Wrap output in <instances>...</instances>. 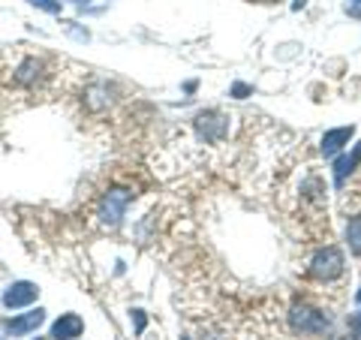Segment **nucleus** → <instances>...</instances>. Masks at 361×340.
<instances>
[{
    "label": "nucleus",
    "mask_w": 361,
    "mask_h": 340,
    "mask_svg": "<svg viewBox=\"0 0 361 340\" xmlns=\"http://www.w3.org/2000/svg\"><path fill=\"white\" fill-rule=\"evenodd\" d=\"M349 328H353V334L361 337V313H355L353 320H349Z\"/></svg>",
    "instance_id": "10"
},
{
    "label": "nucleus",
    "mask_w": 361,
    "mask_h": 340,
    "mask_svg": "<svg viewBox=\"0 0 361 340\" xmlns=\"http://www.w3.org/2000/svg\"><path fill=\"white\" fill-rule=\"evenodd\" d=\"M343 274V256L337 247H325V250H319L313 259H310V277L329 283L334 277Z\"/></svg>",
    "instance_id": "1"
},
{
    "label": "nucleus",
    "mask_w": 361,
    "mask_h": 340,
    "mask_svg": "<svg viewBox=\"0 0 361 340\" xmlns=\"http://www.w3.org/2000/svg\"><path fill=\"white\" fill-rule=\"evenodd\" d=\"M353 139V127H343V130H334V133H329L322 139V151L325 154H334V151H341L343 145Z\"/></svg>",
    "instance_id": "8"
},
{
    "label": "nucleus",
    "mask_w": 361,
    "mask_h": 340,
    "mask_svg": "<svg viewBox=\"0 0 361 340\" xmlns=\"http://www.w3.org/2000/svg\"><path fill=\"white\" fill-rule=\"evenodd\" d=\"M33 4H39L42 9H51V13H54V9H58V4H51V0H33Z\"/></svg>",
    "instance_id": "12"
},
{
    "label": "nucleus",
    "mask_w": 361,
    "mask_h": 340,
    "mask_svg": "<svg viewBox=\"0 0 361 340\" xmlns=\"http://www.w3.org/2000/svg\"><path fill=\"white\" fill-rule=\"evenodd\" d=\"M343 340H349V337H343Z\"/></svg>",
    "instance_id": "13"
},
{
    "label": "nucleus",
    "mask_w": 361,
    "mask_h": 340,
    "mask_svg": "<svg viewBox=\"0 0 361 340\" xmlns=\"http://www.w3.org/2000/svg\"><path fill=\"white\" fill-rule=\"evenodd\" d=\"M82 328L85 325H82V320H78L75 313H66L51 325V337L54 340H75V337H82Z\"/></svg>",
    "instance_id": "4"
},
{
    "label": "nucleus",
    "mask_w": 361,
    "mask_h": 340,
    "mask_svg": "<svg viewBox=\"0 0 361 340\" xmlns=\"http://www.w3.org/2000/svg\"><path fill=\"white\" fill-rule=\"evenodd\" d=\"M127 205H130V193H127V190H111L109 196L103 199L99 217H103L109 226H115V223L123 217V211H127Z\"/></svg>",
    "instance_id": "3"
},
{
    "label": "nucleus",
    "mask_w": 361,
    "mask_h": 340,
    "mask_svg": "<svg viewBox=\"0 0 361 340\" xmlns=\"http://www.w3.org/2000/svg\"><path fill=\"white\" fill-rule=\"evenodd\" d=\"M292 325H295V332H301V334H322L325 328H329V316H322L313 308H295L292 310Z\"/></svg>",
    "instance_id": "2"
},
{
    "label": "nucleus",
    "mask_w": 361,
    "mask_h": 340,
    "mask_svg": "<svg viewBox=\"0 0 361 340\" xmlns=\"http://www.w3.org/2000/svg\"><path fill=\"white\" fill-rule=\"evenodd\" d=\"M346 9H349V13H353V16H358V18H361V0H349Z\"/></svg>",
    "instance_id": "11"
},
{
    "label": "nucleus",
    "mask_w": 361,
    "mask_h": 340,
    "mask_svg": "<svg viewBox=\"0 0 361 340\" xmlns=\"http://www.w3.org/2000/svg\"><path fill=\"white\" fill-rule=\"evenodd\" d=\"M199 133L205 139H220L226 133V121L217 115V111H208V115H199Z\"/></svg>",
    "instance_id": "7"
},
{
    "label": "nucleus",
    "mask_w": 361,
    "mask_h": 340,
    "mask_svg": "<svg viewBox=\"0 0 361 340\" xmlns=\"http://www.w3.org/2000/svg\"><path fill=\"white\" fill-rule=\"evenodd\" d=\"M42 320H45L42 310H33V313H27V316H18V320H9V322H6V332L13 334V337L27 334V332H33V328H39Z\"/></svg>",
    "instance_id": "6"
},
{
    "label": "nucleus",
    "mask_w": 361,
    "mask_h": 340,
    "mask_svg": "<svg viewBox=\"0 0 361 340\" xmlns=\"http://www.w3.org/2000/svg\"><path fill=\"white\" fill-rule=\"evenodd\" d=\"M37 292L39 289L33 286V283H16V286L4 296V304L6 308H25V304H30L33 298H37Z\"/></svg>",
    "instance_id": "5"
},
{
    "label": "nucleus",
    "mask_w": 361,
    "mask_h": 340,
    "mask_svg": "<svg viewBox=\"0 0 361 340\" xmlns=\"http://www.w3.org/2000/svg\"><path fill=\"white\" fill-rule=\"evenodd\" d=\"M346 238H349V247H353V253L361 256V217H353L346 226Z\"/></svg>",
    "instance_id": "9"
}]
</instances>
